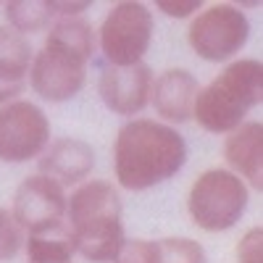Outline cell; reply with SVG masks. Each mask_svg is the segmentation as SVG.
Segmentation results:
<instances>
[{
	"label": "cell",
	"mask_w": 263,
	"mask_h": 263,
	"mask_svg": "<svg viewBox=\"0 0 263 263\" xmlns=\"http://www.w3.org/2000/svg\"><path fill=\"white\" fill-rule=\"evenodd\" d=\"M114 184L124 192H147L184 168L190 145L179 129L158 119L137 116L119 126L114 147Z\"/></svg>",
	"instance_id": "6da1fadb"
},
{
	"label": "cell",
	"mask_w": 263,
	"mask_h": 263,
	"mask_svg": "<svg viewBox=\"0 0 263 263\" xmlns=\"http://www.w3.org/2000/svg\"><path fill=\"white\" fill-rule=\"evenodd\" d=\"M95 53L98 42L90 18H55L32 55L27 87L45 103H69L84 90Z\"/></svg>",
	"instance_id": "7a4b0ae2"
},
{
	"label": "cell",
	"mask_w": 263,
	"mask_h": 263,
	"mask_svg": "<svg viewBox=\"0 0 263 263\" xmlns=\"http://www.w3.org/2000/svg\"><path fill=\"white\" fill-rule=\"evenodd\" d=\"M66 227L79 258L87 263H114L126 239L124 197L111 179H87L66 200Z\"/></svg>",
	"instance_id": "3957f363"
},
{
	"label": "cell",
	"mask_w": 263,
	"mask_h": 263,
	"mask_svg": "<svg viewBox=\"0 0 263 263\" xmlns=\"http://www.w3.org/2000/svg\"><path fill=\"white\" fill-rule=\"evenodd\" d=\"M263 100V63L258 58H237L227 63L208 84H200L192 121L208 135L227 137Z\"/></svg>",
	"instance_id": "277c9868"
},
{
	"label": "cell",
	"mask_w": 263,
	"mask_h": 263,
	"mask_svg": "<svg viewBox=\"0 0 263 263\" xmlns=\"http://www.w3.org/2000/svg\"><path fill=\"white\" fill-rule=\"evenodd\" d=\"M250 205V187L224 166L197 174L187 192L190 221L208 234L234 229Z\"/></svg>",
	"instance_id": "5b68a950"
},
{
	"label": "cell",
	"mask_w": 263,
	"mask_h": 263,
	"mask_svg": "<svg viewBox=\"0 0 263 263\" xmlns=\"http://www.w3.org/2000/svg\"><path fill=\"white\" fill-rule=\"evenodd\" d=\"M153 40H156V16H153V8L140 0L114 3L95 27L98 53L105 61L103 66L145 63Z\"/></svg>",
	"instance_id": "8992f818"
},
{
	"label": "cell",
	"mask_w": 263,
	"mask_h": 263,
	"mask_svg": "<svg viewBox=\"0 0 263 263\" xmlns=\"http://www.w3.org/2000/svg\"><path fill=\"white\" fill-rule=\"evenodd\" d=\"M250 40V18L234 3L203 6L187 21V48L205 63H232Z\"/></svg>",
	"instance_id": "52a82bcc"
},
{
	"label": "cell",
	"mask_w": 263,
	"mask_h": 263,
	"mask_svg": "<svg viewBox=\"0 0 263 263\" xmlns=\"http://www.w3.org/2000/svg\"><path fill=\"white\" fill-rule=\"evenodd\" d=\"M53 140V126L42 105L18 98L0 105V163L37 161Z\"/></svg>",
	"instance_id": "ba28073f"
},
{
	"label": "cell",
	"mask_w": 263,
	"mask_h": 263,
	"mask_svg": "<svg viewBox=\"0 0 263 263\" xmlns=\"http://www.w3.org/2000/svg\"><path fill=\"white\" fill-rule=\"evenodd\" d=\"M66 200H69V192L58 182L42 177V174H29L18 182L8 211L21 232L34 234L66 224Z\"/></svg>",
	"instance_id": "9c48e42d"
},
{
	"label": "cell",
	"mask_w": 263,
	"mask_h": 263,
	"mask_svg": "<svg viewBox=\"0 0 263 263\" xmlns=\"http://www.w3.org/2000/svg\"><path fill=\"white\" fill-rule=\"evenodd\" d=\"M153 69L147 63L135 66H103L98 74V95L111 114L121 119H137L150 108Z\"/></svg>",
	"instance_id": "30bf717a"
},
{
	"label": "cell",
	"mask_w": 263,
	"mask_h": 263,
	"mask_svg": "<svg viewBox=\"0 0 263 263\" xmlns=\"http://www.w3.org/2000/svg\"><path fill=\"white\" fill-rule=\"evenodd\" d=\"M197 92H200V79L190 69H184V66H168V69L153 77L150 108L158 121L177 129V126L192 121Z\"/></svg>",
	"instance_id": "8fae6325"
},
{
	"label": "cell",
	"mask_w": 263,
	"mask_h": 263,
	"mask_svg": "<svg viewBox=\"0 0 263 263\" xmlns=\"http://www.w3.org/2000/svg\"><path fill=\"white\" fill-rule=\"evenodd\" d=\"M98 156L95 147L82 137H55L37 158V174L58 182L63 190H74L92 179Z\"/></svg>",
	"instance_id": "7c38bea8"
},
{
	"label": "cell",
	"mask_w": 263,
	"mask_h": 263,
	"mask_svg": "<svg viewBox=\"0 0 263 263\" xmlns=\"http://www.w3.org/2000/svg\"><path fill=\"white\" fill-rule=\"evenodd\" d=\"M224 168L237 174L250 192L263 190V121L248 119L224 137Z\"/></svg>",
	"instance_id": "4fadbf2b"
},
{
	"label": "cell",
	"mask_w": 263,
	"mask_h": 263,
	"mask_svg": "<svg viewBox=\"0 0 263 263\" xmlns=\"http://www.w3.org/2000/svg\"><path fill=\"white\" fill-rule=\"evenodd\" d=\"M34 48L27 37L0 24V105L18 100L27 90Z\"/></svg>",
	"instance_id": "5bb4252c"
},
{
	"label": "cell",
	"mask_w": 263,
	"mask_h": 263,
	"mask_svg": "<svg viewBox=\"0 0 263 263\" xmlns=\"http://www.w3.org/2000/svg\"><path fill=\"white\" fill-rule=\"evenodd\" d=\"M24 253H27V263H74L77 258V250H74L71 234L66 224L27 234Z\"/></svg>",
	"instance_id": "9a60e30c"
},
{
	"label": "cell",
	"mask_w": 263,
	"mask_h": 263,
	"mask_svg": "<svg viewBox=\"0 0 263 263\" xmlns=\"http://www.w3.org/2000/svg\"><path fill=\"white\" fill-rule=\"evenodd\" d=\"M3 16H6V27L27 40L29 34L48 32L55 21L48 0H6Z\"/></svg>",
	"instance_id": "2e32d148"
},
{
	"label": "cell",
	"mask_w": 263,
	"mask_h": 263,
	"mask_svg": "<svg viewBox=\"0 0 263 263\" xmlns=\"http://www.w3.org/2000/svg\"><path fill=\"white\" fill-rule=\"evenodd\" d=\"M158 263H208L203 242L192 237H161L156 239Z\"/></svg>",
	"instance_id": "e0dca14e"
},
{
	"label": "cell",
	"mask_w": 263,
	"mask_h": 263,
	"mask_svg": "<svg viewBox=\"0 0 263 263\" xmlns=\"http://www.w3.org/2000/svg\"><path fill=\"white\" fill-rule=\"evenodd\" d=\"M24 239L27 234L21 232L11 211L0 205V263H8L24 253Z\"/></svg>",
	"instance_id": "ac0fdd59"
},
{
	"label": "cell",
	"mask_w": 263,
	"mask_h": 263,
	"mask_svg": "<svg viewBox=\"0 0 263 263\" xmlns=\"http://www.w3.org/2000/svg\"><path fill=\"white\" fill-rule=\"evenodd\" d=\"M114 263H158V248L156 239L142 237H126L124 245L119 248Z\"/></svg>",
	"instance_id": "d6986e66"
},
{
	"label": "cell",
	"mask_w": 263,
	"mask_h": 263,
	"mask_svg": "<svg viewBox=\"0 0 263 263\" xmlns=\"http://www.w3.org/2000/svg\"><path fill=\"white\" fill-rule=\"evenodd\" d=\"M234 260L237 263H263V227H250L239 242L234 245Z\"/></svg>",
	"instance_id": "ffe728a7"
},
{
	"label": "cell",
	"mask_w": 263,
	"mask_h": 263,
	"mask_svg": "<svg viewBox=\"0 0 263 263\" xmlns=\"http://www.w3.org/2000/svg\"><path fill=\"white\" fill-rule=\"evenodd\" d=\"M153 6H156L158 13H163V16H168V18L190 21L205 3H203V0H156Z\"/></svg>",
	"instance_id": "44dd1931"
},
{
	"label": "cell",
	"mask_w": 263,
	"mask_h": 263,
	"mask_svg": "<svg viewBox=\"0 0 263 263\" xmlns=\"http://www.w3.org/2000/svg\"><path fill=\"white\" fill-rule=\"evenodd\" d=\"M48 6L53 11L55 18H74V16H84L92 8L90 0H71V3H61V0H48Z\"/></svg>",
	"instance_id": "7402d4cb"
}]
</instances>
